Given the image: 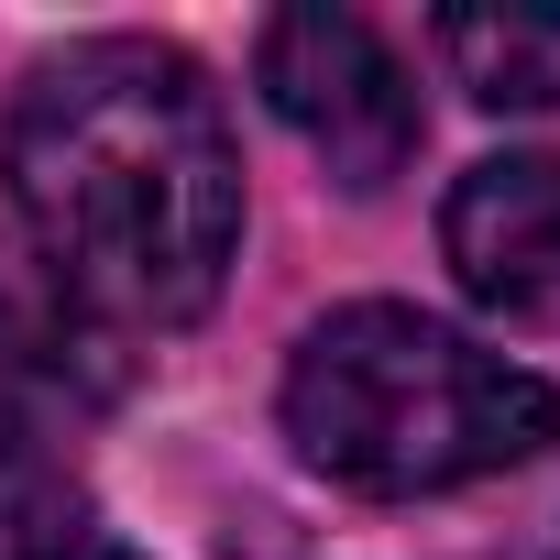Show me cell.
I'll list each match as a JSON object with an SVG mask.
<instances>
[{"label":"cell","instance_id":"6da1fadb","mask_svg":"<svg viewBox=\"0 0 560 560\" xmlns=\"http://www.w3.org/2000/svg\"><path fill=\"white\" fill-rule=\"evenodd\" d=\"M12 209L56 298L121 330H176L220 298L242 242V154L176 45L100 34L23 78L0 132Z\"/></svg>","mask_w":560,"mask_h":560},{"label":"cell","instance_id":"7a4b0ae2","mask_svg":"<svg viewBox=\"0 0 560 560\" xmlns=\"http://www.w3.org/2000/svg\"><path fill=\"white\" fill-rule=\"evenodd\" d=\"M287 440L352 494H451L560 440V396L418 308H330L287 363Z\"/></svg>","mask_w":560,"mask_h":560},{"label":"cell","instance_id":"3957f363","mask_svg":"<svg viewBox=\"0 0 560 560\" xmlns=\"http://www.w3.org/2000/svg\"><path fill=\"white\" fill-rule=\"evenodd\" d=\"M253 78L341 187H385L418 154V89L363 12H275L253 34Z\"/></svg>","mask_w":560,"mask_h":560},{"label":"cell","instance_id":"277c9868","mask_svg":"<svg viewBox=\"0 0 560 560\" xmlns=\"http://www.w3.org/2000/svg\"><path fill=\"white\" fill-rule=\"evenodd\" d=\"M462 298L494 319H560V154H483L440 209Z\"/></svg>","mask_w":560,"mask_h":560},{"label":"cell","instance_id":"5b68a950","mask_svg":"<svg viewBox=\"0 0 560 560\" xmlns=\"http://www.w3.org/2000/svg\"><path fill=\"white\" fill-rule=\"evenodd\" d=\"M440 56L483 110H549L560 100V12H451Z\"/></svg>","mask_w":560,"mask_h":560},{"label":"cell","instance_id":"8992f818","mask_svg":"<svg viewBox=\"0 0 560 560\" xmlns=\"http://www.w3.org/2000/svg\"><path fill=\"white\" fill-rule=\"evenodd\" d=\"M34 560H143V549H121V538H100V527H56Z\"/></svg>","mask_w":560,"mask_h":560},{"label":"cell","instance_id":"52a82bcc","mask_svg":"<svg viewBox=\"0 0 560 560\" xmlns=\"http://www.w3.org/2000/svg\"><path fill=\"white\" fill-rule=\"evenodd\" d=\"M549 560H560V549H549Z\"/></svg>","mask_w":560,"mask_h":560}]
</instances>
